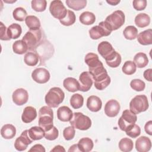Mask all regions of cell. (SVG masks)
<instances>
[{"label": "cell", "instance_id": "6da1fadb", "mask_svg": "<svg viewBox=\"0 0 152 152\" xmlns=\"http://www.w3.org/2000/svg\"><path fill=\"white\" fill-rule=\"evenodd\" d=\"M84 61L88 66L89 73L91 75L93 80L104 74L107 73L97 54L94 53H87L85 56Z\"/></svg>", "mask_w": 152, "mask_h": 152}, {"label": "cell", "instance_id": "7a4b0ae2", "mask_svg": "<svg viewBox=\"0 0 152 152\" xmlns=\"http://www.w3.org/2000/svg\"><path fill=\"white\" fill-rule=\"evenodd\" d=\"M64 92L59 87L51 88L46 94L45 100L47 105L50 107H58L64 100Z\"/></svg>", "mask_w": 152, "mask_h": 152}, {"label": "cell", "instance_id": "3957f363", "mask_svg": "<svg viewBox=\"0 0 152 152\" xmlns=\"http://www.w3.org/2000/svg\"><path fill=\"white\" fill-rule=\"evenodd\" d=\"M53 112L52 109L48 106L42 107L39 111V125L44 131L51 128L53 125Z\"/></svg>", "mask_w": 152, "mask_h": 152}, {"label": "cell", "instance_id": "277c9868", "mask_svg": "<svg viewBox=\"0 0 152 152\" xmlns=\"http://www.w3.org/2000/svg\"><path fill=\"white\" fill-rule=\"evenodd\" d=\"M42 40V32L40 29L30 30L22 38L27 45L29 50H34Z\"/></svg>", "mask_w": 152, "mask_h": 152}, {"label": "cell", "instance_id": "5b68a950", "mask_svg": "<svg viewBox=\"0 0 152 152\" xmlns=\"http://www.w3.org/2000/svg\"><path fill=\"white\" fill-rule=\"evenodd\" d=\"M70 124L74 128L80 130H87L91 126V121L87 116L81 112H75L70 120Z\"/></svg>", "mask_w": 152, "mask_h": 152}, {"label": "cell", "instance_id": "8992f818", "mask_svg": "<svg viewBox=\"0 0 152 152\" xmlns=\"http://www.w3.org/2000/svg\"><path fill=\"white\" fill-rule=\"evenodd\" d=\"M148 102L145 95H137L129 103L130 110L135 115L145 112L148 108Z\"/></svg>", "mask_w": 152, "mask_h": 152}, {"label": "cell", "instance_id": "52a82bcc", "mask_svg": "<svg viewBox=\"0 0 152 152\" xmlns=\"http://www.w3.org/2000/svg\"><path fill=\"white\" fill-rule=\"evenodd\" d=\"M125 17L123 11L117 10L108 15L104 21L109 26L112 31L119 28L125 23Z\"/></svg>", "mask_w": 152, "mask_h": 152}, {"label": "cell", "instance_id": "ba28073f", "mask_svg": "<svg viewBox=\"0 0 152 152\" xmlns=\"http://www.w3.org/2000/svg\"><path fill=\"white\" fill-rule=\"evenodd\" d=\"M137 120V115L130 110L126 109L124 110L118 120V126L122 131L125 132L135 124Z\"/></svg>", "mask_w": 152, "mask_h": 152}, {"label": "cell", "instance_id": "9c48e42d", "mask_svg": "<svg viewBox=\"0 0 152 152\" xmlns=\"http://www.w3.org/2000/svg\"><path fill=\"white\" fill-rule=\"evenodd\" d=\"M112 31L109 26L103 21L99 23L98 26L91 27L89 30V35L92 39L97 40L102 37L110 35Z\"/></svg>", "mask_w": 152, "mask_h": 152}, {"label": "cell", "instance_id": "30bf717a", "mask_svg": "<svg viewBox=\"0 0 152 152\" xmlns=\"http://www.w3.org/2000/svg\"><path fill=\"white\" fill-rule=\"evenodd\" d=\"M49 11L53 17L59 20L64 18L67 13L66 8L60 0H54L50 2Z\"/></svg>", "mask_w": 152, "mask_h": 152}, {"label": "cell", "instance_id": "8fae6325", "mask_svg": "<svg viewBox=\"0 0 152 152\" xmlns=\"http://www.w3.org/2000/svg\"><path fill=\"white\" fill-rule=\"evenodd\" d=\"M33 140H32L28 135V130L24 131L21 135L18 137L14 142L15 148L19 151H22L26 150L28 145L30 144Z\"/></svg>", "mask_w": 152, "mask_h": 152}, {"label": "cell", "instance_id": "7c38bea8", "mask_svg": "<svg viewBox=\"0 0 152 152\" xmlns=\"http://www.w3.org/2000/svg\"><path fill=\"white\" fill-rule=\"evenodd\" d=\"M50 73L49 71L44 68H38L35 69L31 73L33 80L39 84L47 83L50 79Z\"/></svg>", "mask_w": 152, "mask_h": 152}, {"label": "cell", "instance_id": "4fadbf2b", "mask_svg": "<svg viewBox=\"0 0 152 152\" xmlns=\"http://www.w3.org/2000/svg\"><path fill=\"white\" fill-rule=\"evenodd\" d=\"M93 83V80L89 72H83L79 77L80 90L84 92L88 91L91 87Z\"/></svg>", "mask_w": 152, "mask_h": 152}, {"label": "cell", "instance_id": "5bb4252c", "mask_svg": "<svg viewBox=\"0 0 152 152\" xmlns=\"http://www.w3.org/2000/svg\"><path fill=\"white\" fill-rule=\"evenodd\" d=\"M12 97V100L15 104L21 106L27 103L28 99V94L27 90L20 88H17L13 92Z\"/></svg>", "mask_w": 152, "mask_h": 152}, {"label": "cell", "instance_id": "9a60e30c", "mask_svg": "<svg viewBox=\"0 0 152 152\" xmlns=\"http://www.w3.org/2000/svg\"><path fill=\"white\" fill-rule=\"evenodd\" d=\"M120 110V104L119 102L115 100H109L104 106L105 114L110 118L115 117L118 115Z\"/></svg>", "mask_w": 152, "mask_h": 152}, {"label": "cell", "instance_id": "2e32d148", "mask_svg": "<svg viewBox=\"0 0 152 152\" xmlns=\"http://www.w3.org/2000/svg\"><path fill=\"white\" fill-rule=\"evenodd\" d=\"M151 147V140L145 136L139 137L135 141L136 150L139 152L148 151Z\"/></svg>", "mask_w": 152, "mask_h": 152}, {"label": "cell", "instance_id": "e0dca14e", "mask_svg": "<svg viewBox=\"0 0 152 152\" xmlns=\"http://www.w3.org/2000/svg\"><path fill=\"white\" fill-rule=\"evenodd\" d=\"M97 50L104 59L115 51L112 45L107 41H103L100 42L98 45Z\"/></svg>", "mask_w": 152, "mask_h": 152}, {"label": "cell", "instance_id": "ac0fdd59", "mask_svg": "<svg viewBox=\"0 0 152 152\" xmlns=\"http://www.w3.org/2000/svg\"><path fill=\"white\" fill-rule=\"evenodd\" d=\"M102 106L100 99L96 96H91L87 100V107L91 112H96L99 111Z\"/></svg>", "mask_w": 152, "mask_h": 152}, {"label": "cell", "instance_id": "d6986e66", "mask_svg": "<svg viewBox=\"0 0 152 152\" xmlns=\"http://www.w3.org/2000/svg\"><path fill=\"white\" fill-rule=\"evenodd\" d=\"M73 116L71 109L66 106H63L58 108L57 110L58 119L62 122L70 121Z\"/></svg>", "mask_w": 152, "mask_h": 152}, {"label": "cell", "instance_id": "ffe728a7", "mask_svg": "<svg viewBox=\"0 0 152 152\" xmlns=\"http://www.w3.org/2000/svg\"><path fill=\"white\" fill-rule=\"evenodd\" d=\"M93 81L96 88L99 90H102L109 85L110 83V78L107 73H106L94 78Z\"/></svg>", "mask_w": 152, "mask_h": 152}, {"label": "cell", "instance_id": "44dd1931", "mask_svg": "<svg viewBox=\"0 0 152 152\" xmlns=\"http://www.w3.org/2000/svg\"><path fill=\"white\" fill-rule=\"evenodd\" d=\"M36 116L37 112L36 109L32 106H27L23 110L21 119L24 123H30L36 119Z\"/></svg>", "mask_w": 152, "mask_h": 152}, {"label": "cell", "instance_id": "7402d4cb", "mask_svg": "<svg viewBox=\"0 0 152 152\" xmlns=\"http://www.w3.org/2000/svg\"><path fill=\"white\" fill-rule=\"evenodd\" d=\"M137 40L142 45L152 44V30L148 29L140 32L137 35Z\"/></svg>", "mask_w": 152, "mask_h": 152}, {"label": "cell", "instance_id": "603a6c76", "mask_svg": "<svg viewBox=\"0 0 152 152\" xmlns=\"http://www.w3.org/2000/svg\"><path fill=\"white\" fill-rule=\"evenodd\" d=\"M63 86L69 92H75L80 90L79 81L72 77L65 78L63 81Z\"/></svg>", "mask_w": 152, "mask_h": 152}, {"label": "cell", "instance_id": "cb8c5ba5", "mask_svg": "<svg viewBox=\"0 0 152 152\" xmlns=\"http://www.w3.org/2000/svg\"><path fill=\"white\" fill-rule=\"evenodd\" d=\"M1 134L5 139H11L16 134V128L11 124H5L1 129Z\"/></svg>", "mask_w": 152, "mask_h": 152}, {"label": "cell", "instance_id": "d4e9b609", "mask_svg": "<svg viewBox=\"0 0 152 152\" xmlns=\"http://www.w3.org/2000/svg\"><path fill=\"white\" fill-rule=\"evenodd\" d=\"M80 151L88 152L92 150L93 148V142L91 139L88 137H84L80 139L77 144Z\"/></svg>", "mask_w": 152, "mask_h": 152}, {"label": "cell", "instance_id": "484cf974", "mask_svg": "<svg viewBox=\"0 0 152 152\" xmlns=\"http://www.w3.org/2000/svg\"><path fill=\"white\" fill-rule=\"evenodd\" d=\"M21 33V27L17 23H13L7 28V35L10 39H15L18 38Z\"/></svg>", "mask_w": 152, "mask_h": 152}, {"label": "cell", "instance_id": "4316f807", "mask_svg": "<svg viewBox=\"0 0 152 152\" xmlns=\"http://www.w3.org/2000/svg\"><path fill=\"white\" fill-rule=\"evenodd\" d=\"M28 135L33 140H39L45 137V131L40 126H33L28 129Z\"/></svg>", "mask_w": 152, "mask_h": 152}, {"label": "cell", "instance_id": "83f0119b", "mask_svg": "<svg viewBox=\"0 0 152 152\" xmlns=\"http://www.w3.org/2000/svg\"><path fill=\"white\" fill-rule=\"evenodd\" d=\"M150 23V18L145 13H140L135 18V23L140 28L147 27Z\"/></svg>", "mask_w": 152, "mask_h": 152}, {"label": "cell", "instance_id": "f1b7e54d", "mask_svg": "<svg viewBox=\"0 0 152 152\" xmlns=\"http://www.w3.org/2000/svg\"><path fill=\"white\" fill-rule=\"evenodd\" d=\"M106 64L111 68H116L121 63V55L115 51L110 56L105 59Z\"/></svg>", "mask_w": 152, "mask_h": 152}, {"label": "cell", "instance_id": "f546056e", "mask_svg": "<svg viewBox=\"0 0 152 152\" xmlns=\"http://www.w3.org/2000/svg\"><path fill=\"white\" fill-rule=\"evenodd\" d=\"M80 21L84 25L93 24L96 21L95 15L90 11H85L81 14L79 17Z\"/></svg>", "mask_w": 152, "mask_h": 152}, {"label": "cell", "instance_id": "4dcf8cb0", "mask_svg": "<svg viewBox=\"0 0 152 152\" xmlns=\"http://www.w3.org/2000/svg\"><path fill=\"white\" fill-rule=\"evenodd\" d=\"M134 62L136 66L141 68L145 67L148 64V59L146 54L142 52H139L134 56Z\"/></svg>", "mask_w": 152, "mask_h": 152}, {"label": "cell", "instance_id": "1f68e13d", "mask_svg": "<svg viewBox=\"0 0 152 152\" xmlns=\"http://www.w3.org/2000/svg\"><path fill=\"white\" fill-rule=\"evenodd\" d=\"M25 23L30 30H38L40 28L39 19L34 15H28L25 20Z\"/></svg>", "mask_w": 152, "mask_h": 152}, {"label": "cell", "instance_id": "d6a6232c", "mask_svg": "<svg viewBox=\"0 0 152 152\" xmlns=\"http://www.w3.org/2000/svg\"><path fill=\"white\" fill-rule=\"evenodd\" d=\"M12 50L14 53L19 55L25 53L28 50L27 45L22 40H17L12 44Z\"/></svg>", "mask_w": 152, "mask_h": 152}, {"label": "cell", "instance_id": "836d02e7", "mask_svg": "<svg viewBox=\"0 0 152 152\" xmlns=\"http://www.w3.org/2000/svg\"><path fill=\"white\" fill-rule=\"evenodd\" d=\"M67 6L75 11H79L86 7L87 4L86 0H66Z\"/></svg>", "mask_w": 152, "mask_h": 152}, {"label": "cell", "instance_id": "e575fe53", "mask_svg": "<svg viewBox=\"0 0 152 152\" xmlns=\"http://www.w3.org/2000/svg\"><path fill=\"white\" fill-rule=\"evenodd\" d=\"M24 61L28 66H35L38 63L39 56L36 52H28L24 55Z\"/></svg>", "mask_w": 152, "mask_h": 152}, {"label": "cell", "instance_id": "d590c367", "mask_svg": "<svg viewBox=\"0 0 152 152\" xmlns=\"http://www.w3.org/2000/svg\"><path fill=\"white\" fill-rule=\"evenodd\" d=\"M118 146L122 151L129 152L132 150L134 144L131 139L128 138H124L120 140Z\"/></svg>", "mask_w": 152, "mask_h": 152}, {"label": "cell", "instance_id": "8d00e7d4", "mask_svg": "<svg viewBox=\"0 0 152 152\" xmlns=\"http://www.w3.org/2000/svg\"><path fill=\"white\" fill-rule=\"evenodd\" d=\"M123 34L125 39L128 40H134L137 37L138 30L133 26H128L124 30Z\"/></svg>", "mask_w": 152, "mask_h": 152}, {"label": "cell", "instance_id": "74e56055", "mask_svg": "<svg viewBox=\"0 0 152 152\" xmlns=\"http://www.w3.org/2000/svg\"><path fill=\"white\" fill-rule=\"evenodd\" d=\"M84 98L82 95L76 93L73 94L70 99V104L74 109H79L83 106Z\"/></svg>", "mask_w": 152, "mask_h": 152}, {"label": "cell", "instance_id": "f35d334b", "mask_svg": "<svg viewBox=\"0 0 152 152\" xmlns=\"http://www.w3.org/2000/svg\"><path fill=\"white\" fill-rule=\"evenodd\" d=\"M75 15L74 12L71 10H67V13L65 17L61 20L60 23L65 26H69L72 25L75 22Z\"/></svg>", "mask_w": 152, "mask_h": 152}, {"label": "cell", "instance_id": "ab89813d", "mask_svg": "<svg viewBox=\"0 0 152 152\" xmlns=\"http://www.w3.org/2000/svg\"><path fill=\"white\" fill-rule=\"evenodd\" d=\"M12 15L15 20L23 21L25 20L27 17V13L24 8L22 7H18L13 11Z\"/></svg>", "mask_w": 152, "mask_h": 152}, {"label": "cell", "instance_id": "60d3db41", "mask_svg": "<svg viewBox=\"0 0 152 152\" xmlns=\"http://www.w3.org/2000/svg\"><path fill=\"white\" fill-rule=\"evenodd\" d=\"M136 69L137 66L135 63L131 61H126L122 68L123 72L126 75H132L134 74L136 71Z\"/></svg>", "mask_w": 152, "mask_h": 152}, {"label": "cell", "instance_id": "b9f144b4", "mask_svg": "<svg viewBox=\"0 0 152 152\" xmlns=\"http://www.w3.org/2000/svg\"><path fill=\"white\" fill-rule=\"evenodd\" d=\"M31 4L33 10L37 12H42L46 10L47 2L46 0H33Z\"/></svg>", "mask_w": 152, "mask_h": 152}, {"label": "cell", "instance_id": "7bdbcfd3", "mask_svg": "<svg viewBox=\"0 0 152 152\" xmlns=\"http://www.w3.org/2000/svg\"><path fill=\"white\" fill-rule=\"evenodd\" d=\"M58 135L59 131L58 129L54 126H53L49 129L45 131V138L48 140H55L58 137Z\"/></svg>", "mask_w": 152, "mask_h": 152}, {"label": "cell", "instance_id": "ee69618b", "mask_svg": "<svg viewBox=\"0 0 152 152\" xmlns=\"http://www.w3.org/2000/svg\"><path fill=\"white\" fill-rule=\"evenodd\" d=\"M131 87L135 91H141L144 90L145 87V83L140 79H134L130 83Z\"/></svg>", "mask_w": 152, "mask_h": 152}, {"label": "cell", "instance_id": "f6af8a7d", "mask_svg": "<svg viewBox=\"0 0 152 152\" xmlns=\"http://www.w3.org/2000/svg\"><path fill=\"white\" fill-rule=\"evenodd\" d=\"M125 132H126V134L129 137L135 138L140 135L141 129L138 125L135 124L131 128H129L126 131H125Z\"/></svg>", "mask_w": 152, "mask_h": 152}, {"label": "cell", "instance_id": "bcb514c9", "mask_svg": "<svg viewBox=\"0 0 152 152\" xmlns=\"http://www.w3.org/2000/svg\"><path fill=\"white\" fill-rule=\"evenodd\" d=\"M75 134V131L73 126H68L65 128L63 131V136L65 140H72Z\"/></svg>", "mask_w": 152, "mask_h": 152}, {"label": "cell", "instance_id": "7dc6e473", "mask_svg": "<svg viewBox=\"0 0 152 152\" xmlns=\"http://www.w3.org/2000/svg\"><path fill=\"white\" fill-rule=\"evenodd\" d=\"M133 7L137 11L144 10L147 6L146 0H134L132 2Z\"/></svg>", "mask_w": 152, "mask_h": 152}, {"label": "cell", "instance_id": "c3c4849f", "mask_svg": "<svg viewBox=\"0 0 152 152\" xmlns=\"http://www.w3.org/2000/svg\"><path fill=\"white\" fill-rule=\"evenodd\" d=\"M0 39L2 40H10V39L7 35V28L2 23H0Z\"/></svg>", "mask_w": 152, "mask_h": 152}, {"label": "cell", "instance_id": "681fc988", "mask_svg": "<svg viewBox=\"0 0 152 152\" xmlns=\"http://www.w3.org/2000/svg\"><path fill=\"white\" fill-rule=\"evenodd\" d=\"M29 151H40V152H45V148L44 147L39 144H35L33 145L30 150Z\"/></svg>", "mask_w": 152, "mask_h": 152}, {"label": "cell", "instance_id": "f907efd6", "mask_svg": "<svg viewBox=\"0 0 152 152\" xmlns=\"http://www.w3.org/2000/svg\"><path fill=\"white\" fill-rule=\"evenodd\" d=\"M144 129L147 134H148L150 135H152V121H149L145 124L144 126Z\"/></svg>", "mask_w": 152, "mask_h": 152}, {"label": "cell", "instance_id": "816d5d0a", "mask_svg": "<svg viewBox=\"0 0 152 152\" xmlns=\"http://www.w3.org/2000/svg\"><path fill=\"white\" fill-rule=\"evenodd\" d=\"M151 72H152V69L150 68V69H146L143 74L144 78L148 81H151Z\"/></svg>", "mask_w": 152, "mask_h": 152}, {"label": "cell", "instance_id": "f5cc1de1", "mask_svg": "<svg viewBox=\"0 0 152 152\" xmlns=\"http://www.w3.org/2000/svg\"><path fill=\"white\" fill-rule=\"evenodd\" d=\"M50 151H59V152L64 151V152H65V150L62 146H61L60 145H56L53 149H52Z\"/></svg>", "mask_w": 152, "mask_h": 152}, {"label": "cell", "instance_id": "db71d44e", "mask_svg": "<svg viewBox=\"0 0 152 152\" xmlns=\"http://www.w3.org/2000/svg\"><path fill=\"white\" fill-rule=\"evenodd\" d=\"M68 151H69V152H70V151H80V150L78 149L77 144H74V145H71V146L70 147L69 149L68 150Z\"/></svg>", "mask_w": 152, "mask_h": 152}, {"label": "cell", "instance_id": "11a10c76", "mask_svg": "<svg viewBox=\"0 0 152 152\" xmlns=\"http://www.w3.org/2000/svg\"><path fill=\"white\" fill-rule=\"evenodd\" d=\"M106 2L110 4L111 5H116L118 4H119L120 2V1L119 0H107Z\"/></svg>", "mask_w": 152, "mask_h": 152}]
</instances>
